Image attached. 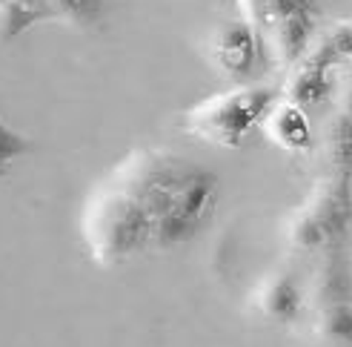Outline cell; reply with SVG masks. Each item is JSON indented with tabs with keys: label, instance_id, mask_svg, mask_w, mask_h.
<instances>
[{
	"label": "cell",
	"instance_id": "cell-1",
	"mask_svg": "<svg viewBox=\"0 0 352 347\" xmlns=\"http://www.w3.org/2000/svg\"><path fill=\"white\" fill-rule=\"evenodd\" d=\"M221 178L166 147H138L103 176L80 210V235L100 267L164 253L215 215Z\"/></svg>",
	"mask_w": 352,
	"mask_h": 347
},
{
	"label": "cell",
	"instance_id": "cell-2",
	"mask_svg": "<svg viewBox=\"0 0 352 347\" xmlns=\"http://www.w3.org/2000/svg\"><path fill=\"white\" fill-rule=\"evenodd\" d=\"M352 227V176L327 172L284 221V241L295 255L341 247Z\"/></svg>",
	"mask_w": 352,
	"mask_h": 347
},
{
	"label": "cell",
	"instance_id": "cell-3",
	"mask_svg": "<svg viewBox=\"0 0 352 347\" xmlns=\"http://www.w3.org/2000/svg\"><path fill=\"white\" fill-rule=\"evenodd\" d=\"M278 101V90L272 86L241 83L230 92L195 103L186 112L184 129L212 147L238 149L255 132V127H263V120Z\"/></svg>",
	"mask_w": 352,
	"mask_h": 347
},
{
	"label": "cell",
	"instance_id": "cell-4",
	"mask_svg": "<svg viewBox=\"0 0 352 347\" xmlns=\"http://www.w3.org/2000/svg\"><path fill=\"white\" fill-rule=\"evenodd\" d=\"M238 9L278 69H292L315 41L318 0H238Z\"/></svg>",
	"mask_w": 352,
	"mask_h": 347
},
{
	"label": "cell",
	"instance_id": "cell-5",
	"mask_svg": "<svg viewBox=\"0 0 352 347\" xmlns=\"http://www.w3.org/2000/svg\"><path fill=\"white\" fill-rule=\"evenodd\" d=\"M107 9V0H0V49L38 23H63L78 32L98 29Z\"/></svg>",
	"mask_w": 352,
	"mask_h": 347
},
{
	"label": "cell",
	"instance_id": "cell-6",
	"mask_svg": "<svg viewBox=\"0 0 352 347\" xmlns=\"http://www.w3.org/2000/svg\"><path fill=\"white\" fill-rule=\"evenodd\" d=\"M206 55L218 75L235 83L255 81L263 72V66L272 63L261 34L243 17L241 21H223L221 26L212 29L206 41Z\"/></svg>",
	"mask_w": 352,
	"mask_h": 347
},
{
	"label": "cell",
	"instance_id": "cell-7",
	"mask_svg": "<svg viewBox=\"0 0 352 347\" xmlns=\"http://www.w3.org/2000/svg\"><path fill=\"white\" fill-rule=\"evenodd\" d=\"M250 307L270 324H278V327L298 324L307 310L304 275L287 264L270 270L250 293Z\"/></svg>",
	"mask_w": 352,
	"mask_h": 347
},
{
	"label": "cell",
	"instance_id": "cell-8",
	"mask_svg": "<svg viewBox=\"0 0 352 347\" xmlns=\"http://www.w3.org/2000/svg\"><path fill=\"white\" fill-rule=\"evenodd\" d=\"M304 290H307V310L336 302H352V262L344 255L341 247L324 250L312 258L309 273L304 279Z\"/></svg>",
	"mask_w": 352,
	"mask_h": 347
},
{
	"label": "cell",
	"instance_id": "cell-9",
	"mask_svg": "<svg viewBox=\"0 0 352 347\" xmlns=\"http://www.w3.org/2000/svg\"><path fill=\"white\" fill-rule=\"evenodd\" d=\"M301 322V336L312 347H352V302L312 307Z\"/></svg>",
	"mask_w": 352,
	"mask_h": 347
},
{
	"label": "cell",
	"instance_id": "cell-10",
	"mask_svg": "<svg viewBox=\"0 0 352 347\" xmlns=\"http://www.w3.org/2000/svg\"><path fill=\"white\" fill-rule=\"evenodd\" d=\"M263 132L267 138L287 152H307L312 147V129L304 107L292 101H278L263 120Z\"/></svg>",
	"mask_w": 352,
	"mask_h": 347
},
{
	"label": "cell",
	"instance_id": "cell-11",
	"mask_svg": "<svg viewBox=\"0 0 352 347\" xmlns=\"http://www.w3.org/2000/svg\"><path fill=\"white\" fill-rule=\"evenodd\" d=\"M321 149H324V161L329 164V172L352 176V115L341 109L329 115L321 138Z\"/></svg>",
	"mask_w": 352,
	"mask_h": 347
},
{
	"label": "cell",
	"instance_id": "cell-12",
	"mask_svg": "<svg viewBox=\"0 0 352 347\" xmlns=\"http://www.w3.org/2000/svg\"><path fill=\"white\" fill-rule=\"evenodd\" d=\"M34 149V141L29 135L17 132L14 127H9L6 120H0V176H6V172Z\"/></svg>",
	"mask_w": 352,
	"mask_h": 347
}]
</instances>
